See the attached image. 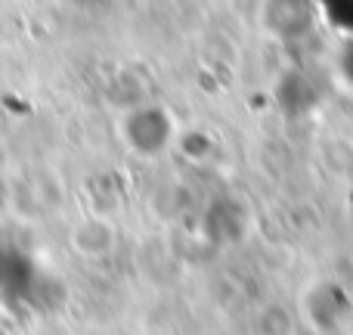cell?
Returning a JSON list of instances; mask_svg holds the SVG:
<instances>
[{"mask_svg":"<svg viewBox=\"0 0 353 335\" xmlns=\"http://www.w3.org/2000/svg\"><path fill=\"white\" fill-rule=\"evenodd\" d=\"M121 140L140 159H155L174 140V118L161 106H137L121 118Z\"/></svg>","mask_w":353,"mask_h":335,"instance_id":"1","label":"cell"},{"mask_svg":"<svg viewBox=\"0 0 353 335\" xmlns=\"http://www.w3.org/2000/svg\"><path fill=\"white\" fill-rule=\"evenodd\" d=\"M319 6L325 10L329 22L338 25V31L353 37V0H319Z\"/></svg>","mask_w":353,"mask_h":335,"instance_id":"2","label":"cell"},{"mask_svg":"<svg viewBox=\"0 0 353 335\" xmlns=\"http://www.w3.org/2000/svg\"><path fill=\"white\" fill-rule=\"evenodd\" d=\"M338 75L347 87H353V37L341 47V56H338Z\"/></svg>","mask_w":353,"mask_h":335,"instance_id":"3","label":"cell"},{"mask_svg":"<svg viewBox=\"0 0 353 335\" xmlns=\"http://www.w3.org/2000/svg\"><path fill=\"white\" fill-rule=\"evenodd\" d=\"M74 3H81V6H93V3H103V0H74Z\"/></svg>","mask_w":353,"mask_h":335,"instance_id":"4","label":"cell"}]
</instances>
